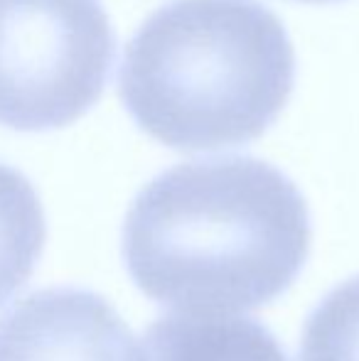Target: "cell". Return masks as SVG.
<instances>
[{"mask_svg":"<svg viewBox=\"0 0 359 361\" xmlns=\"http://www.w3.org/2000/svg\"><path fill=\"white\" fill-rule=\"evenodd\" d=\"M310 238L298 187L269 162L231 155L185 162L148 182L126 214L123 258L155 302L229 314L286 293Z\"/></svg>","mask_w":359,"mask_h":361,"instance_id":"obj_1","label":"cell"},{"mask_svg":"<svg viewBox=\"0 0 359 361\" xmlns=\"http://www.w3.org/2000/svg\"><path fill=\"white\" fill-rule=\"evenodd\" d=\"M296 84L283 23L259 0H173L130 37L118 94L133 121L175 150H221L276 123Z\"/></svg>","mask_w":359,"mask_h":361,"instance_id":"obj_2","label":"cell"},{"mask_svg":"<svg viewBox=\"0 0 359 361\" xmlns=\"http://www.w3.org/2000/svg\"><path fill=\"white\" fill-rule=\"evenodd\" d=\"M116 35L101 0H0V126H69L99 101Z\"/></svg>","mask_w":359,"mask_h":361,"instance_id":"obj_3","label":"cell"},{"mask_svg":"<svg viewBox=\"0 0 359 361\" xmlns=\"http://www.w3.org/2000/svg\"><path fill=\"white\" fill-rule=\"evenodd\" d=\"M0 361H145V352L101 295L47 288L0 319Z\"/></svg>","mask_w":359,"mask_h":361,"instance_id":"obj_4","label":"cell"},{"mask_svg":"<svg viewBox=\"0 0 359 361\" xmlns=\"http://www.w3.org/2000/svg\"><path fill=\"white\" fill-rule=\"evenodd\" d=\"M145 349V361H291L264 324L236 314H165L148 327Z\"/></svg>","mask_w":359,"mask_h":361,"instance_id":"obj_5","label":"cell"},{"mask_svg":"<svg viewBox=\"0 0 359 361\" xmlns=\"http://www.w3.org/2000/svg\"><path fill=\"white\" fill-rule=\"evenodd\" d=\"M44 238V209L32 182L0 162V310L30 281Z\"/></svg>","mask_w":359,"mask_h":361,"instance_id":"obj_6","label":"cell"},{"mask_svg":"<svg viewBox=\"0 0 359 361\" xmlns=\"http://www.w3.org/2000/svg\"><path fill=\"white\" fill-rule=\"evenodd\" d=\"M300 361H359V276L312 310L303 329Z\"/></svg>","mask_w":359,"mask_h":361,"instance_id":"obj_7","label":"cell"},{"mask_svg":"<svg viewBox=\"0 0 359 361\" xmlns=\"http://www.w3.org/2000/svg\"><path fill=\"white\" fill-rule=\"evenodd\" d=\"M298 3H337V0H298Z\"/></svg>","mask_w":359,"mask_h":361,"instance_id":"obj_8","label":"cell"}]
</instances>
